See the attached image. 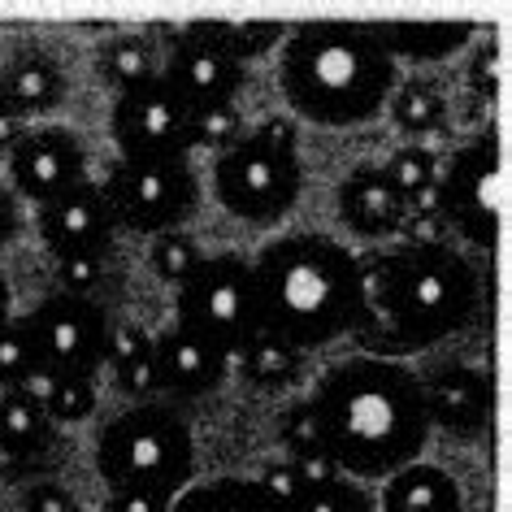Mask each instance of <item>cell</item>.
Returning a JSON list of instances; mask_svg holds the SVG:
<instances>
[{
  "label": "cell",
  "instance_id": "23",
  "mask_svg": "<svg viewBox=\"0 0 512 512\" xmlns=\"http://www.w3.org/2000/svg\"><path fill=\"white\" fill-rule=\"evenodd\" d=\"M170 512H283L252 478H209L191 482L170 499Z\"/></svg>",
  "mask_w": 512,
  "mask_h": 512
},
{
  "label": "cell",
  "instance_id": "46",
  "mask_svg": "<svg viewBox=\"0 0 512 512\" xmlns=\"http://www.w3.org/2000/svg\"><path fill=\"white\" fill-rule=\"evenodd\" d=\"M0 113H9V105H5V87H0Z\"/></svg>",
  "mask_w": 512,
  "mask_h": 512
},
{
  "label": "cell",
  "instance_id": "30",
  "mask_svg": "<svg viewBox=\"0 0 512 512\" xmlns=\"http://www.w3.org/2000/svg\"><path fill=\"white\" fill-rule=\"evenodd\" d=\"M278 443L291 460H309V456H326L322 452V430H317V417L309 400H296L278 413Z\"/></svg>",
  "mask_w": 512,
  "mask_h": 512
},
{
  "label": "cell",
  "instance_id": "10",
  "mask_svg": "<svg viewBox=\"0 0 512 512\" xmlns=\"http://www.w3.org/2000/svg\"><path fill=\"white\" fill-rule=\"evenodd\" d=\"M109 322L113 317L96 300L66 296V291H53L22 317L35 361L61 378L87 382H96V374L109 365Z\"/></svg>",
  "mask_w": 512,
  "mask_h": 512
},
{
  "label": "cell",
  "instance_id": "32",
  "mask_svg": "<svg viewBox=\"0 0 512 512\" xmlns=\"http://www.w3.org/2000/svg\"><path fill=\"white\" fill-rule=\"evenodd\" d=\"M31 369H35V348L27 339V326H22V317H9L0 326V391H18Z\"/></svg>",
  "mask_w": 512,
  "mask_h": 512
},
{
  "label": "cell",
  "instance_id": "42",
  "mask_svg": "<svg viewBox=\"0 0 512 512\" xmlns=\"http://www.w3.org/2000/svg\"><path fill=\"white\" fill-rule=\"evenodd\" d=\"M495 57H499V48H495V44H482V48H478V61H473V70H469L473 92H478L482 100L495 96Z\"/></svg>",
  "mask_w": 512,
  "mask_h": 512
},
{
  "label": "cell",
  "instance_id": "18",
  "mask_svg": "<svg viewBox=\"0 0 512 512\" xmlns=\"http://www.w3.org/2000/svg\"><path fill=\"white\" fill-rule=\"evenodd\" d=\"M0 87H5V105L9 113H18L22 122L53 113L66 96V74L48 53H22L0 70Z\"/></svg>",
  "mask_w": 512,
  "mask_h": 512
},
{
  "label": "cell",
  "instance_id": "20",
  "mask_svg": "<svg viewBox=\"0 0 512 512\" xmlns=\"http://www.w3.org/2000/svg\"><path fill=\"white\" fill-rule=\"evenodd\" d=\"M391 61H447L473 35L469 22H374Z\"/></svg>",
  "mask_w": 512,
  "mask_h": 512
},
{
  "label": "cell",
  "instance_id": "16",
  "mask_svg": "<svg viewBox=\"0 0 512 512\" xmlns=\"http://www.w3.org/2000/svg\"><path fill=\"white\" fill-rule=\"evenodd\" d=\"M152 361H157L161 395H174V400H200V395L217 391L226 382L230 365L222 352L183 326H170L152 339Z\"/></svg>",
  "mask_w": 512,
  "mask_h": 512
},
{
  "label": "cell",
  "instance_id": "8",
  "mask_svg": "<svg viewBox=\"0 0 512 512\" xmlns=\"http://www.w3.org/2000/svg\"><path fill=\"white\" fill-rule=\"evenodd\" d=\"M499 139L495 131H478L460 144L447 165H439L434 183V209L447 222L452 235H460L469 248L491 252L499 239Z\"/></svg>",
  "mask_w": 512,
  "mask_h": 512
},
{
  "label": "cell",
  "instance_id": "34",
  "mask_svg": "<svg viewBox=\"0 0 512 512\" xmlns=\"http://www.w3.org/2000/svg\"><path fill=\"white\" fill-rule=\"evenodd\" d=\"M113 382H118L122 395H131L135 404H148L161 395V378H157V361H152V348L126 356V361H113Z\"/></svg>",
  "mask_w": 512,
  "mask_h": 512
},
{
  "label": "cell",
  "instance_id": "27",
  "mask_svg": "<svg viewBox=\"0 0 512 512\" xmlns=\"http://www.w3.org/2000/svg\"><path fill=\"white\" fill-rule=\"evenodd\" d=\"M387 187L400 196L404 209H421V204H434V183H439V157L426 144H408L400 148L387 165H378Z\"/></svg>",
  "mask_w": 512,
  "mask_h": 512
},
{
  "label": "cell",
  "instance_id": "28",
  "mask_svg": "<svg viewBox=\"0 0 512 512\" xmlns=\"http://www.w3.org/2000/svg\"><path fill=\"white\" fill-rule=\"evenodd\" d=\"M283 512H378V495L365 482H352L339 473L330 482L304 486Z\"/></svg>",
  "mask_w": 512,
  "mask_h": 512
},
{
  "label": "cell",
  "instance_id": "9",
  "mask_svg": "<svg viewBox=\"0 0 512 512\" xmlns=\"http://www.w3.org/2000/svg\"><path fill=\"white\" fill-rule=\"evenodd\" d=\"M113 222L135 235L183 230L200 204V178L187 161H118L100 183Z\"/></svg>",
  "mask_w": 512,
  "mask_h": 512
},
{
  "label": "cell",
  "instance_id": "6",
  "mask_svg": "<svg viewBox=\"0 0 512 512\" xmlns=\"http://www.w3.org/2000/svg\"><path fill=\"white\" fill-rule=\"evenodd\" d=\"M304 170L296 157V126L291 118H270L248 131L239 144L217 152L213 196L217 204L248 226H274L296 209Z\"/></svg>",
  "mask_w": 512,
  "mask_h": 512
},
{
  "label": "cell",
  "instance_id": "21",
  "mask_svg": "<svg viewBox=\"0 0 512 512\" xmlns=\"http://www.w3.org/2000/svg\"><path fill=\"white\" fill-rule=\"evenodd\" d=\"M191 40H204L213 44L217 53H226L230 61H239V66H248V61L265 57L270 48H278L287 40V27L283 22H235V18H200V22H187V27H178Z\"/></svg>",
  "mask_w": 512,
  "mask_h": 512
},
{
  "label": "cell",
  "instance_id": "39",
  "mask_svg": "<svg viewBox=\"0 0 512 512\" xmlns=\"http://www.w3.org/2000/svg\"><path fill=\"white\" fill-rule=\"evenodd\" d=\"M152 348V335L139 322H131V317H113L109 322V365L113 361H126V356L144 352Z\"/></svg>",
  "mask_w": 512,
  "mask_h": 512
},
{
  "label": "cell",
  "instance_id": "29",
  "mask_svg": "<svg viewBox=\"0 0 512 512\" xmlns=\"http://www.w3.org/2000/svg\"><path fill=\"white\" fill-rule=\"evenodd\" d=\"M200 243L187 235V230H165V235H152V252H148V261H152V274L165 278L170 287H178L183 278L200 265Z\"/></svg>",
  "mask_w": 512,
  "mask_h": 512
},
{
  "label": "cell",
  "instance_id": "22",
  "mask_svg": "<svg viewBox=\"0 0 512 512\" xmlns=\"http://www.w3.org/2000/svg\"><path fill=\"white\" fill-rule=\"evenodd\" d=\"M96 74L100 83L113 87V96L131 92V87L148 83L161 74V57H157V44H152V31H122V35H109L96 53Z\"/></svg>",
  "mask_w": 512,
  "mask_h": 512
},
{
  "label": "cell",
  "instance_id": "36",
  "mask_svg": "<svg viewBox=\"0 0 512 512\" xmlns=\"http://www.w3.org/2000/svg\"><path fill=\"white\" fill-rule=\"evenodd\" d=\"M395 243H404V248H447V243H452V230H447V222L439 217L434 204H421V209L404 213Z\"/></svg>",
  "mask_w": 512,
  "mask_h": 512
},
{
  "label": "cell",
  "instance_id": "7",
  "mask_svg": "<svg viewBox=\"0 0 512 512\" xmlns=\"http://www.w3.org/2000/svg\"><path fill=\"white\" fill-rule=\"evenodd\" d=\"M174 313H178L174 326L191 330L196 339L222 352L226 361H235L261 335L248 256H239V252L200 256L196 270L174 287Z\"/></svg>",
  "mask_w": 512,
  "mask_h": 512
},
{
  "label": "cell",
  "instance_id": "33",
  "mask_svg": "<svg viewBox=\"0 0 512 512\" xmlns=\"http://www.w3.org/2000/svg\"><path fill=\"white\" fill-rule=\"evenodd\" d=\"M44 413L53 426H79L96 413V382L87 378H61V387L53 391V400L44 404Z\"/></svg>",
  "mask_w": 512,
  "mask_h": 512
},
{
  "label": "cell",
  "instance_id": "13",
  "mask_svg": "<svg viewBox=\"0 0 512 512\" xmlns=\"http://www.w3.org/2000/svg\"><path fill=\"white\" fill-rule=\"evenodd\" d=\"M161 79L191 113H204V109L235 105L239 92L248 87V66L217 53L213 44L174 31V48L161 61Z\"/></svg>",
  "mask_w": 512,
  "mask_h": 512
},
{
  "label": "cell",
  "instance_id": "14",
  "mask_svg": "<svg viewBox=\"0 0 512 512\" xmlns=\"http://www.w3.org/2000/svg\"><path fill=\"white\" fill-rule=\"evenodd\" d=\"M35 226H40L44 248L57 256H79V252H109L118 222L109 213V200L100 183L83 178L79 187L61 191L57 200H48L35 209Z\"/></svg>",
  "mask_w": 512,
  "mask_h": 512
},
{
  "label": "cell",
  "instance_id": "4",
  "mask_svg": "<svg viewBox=\"0 0 512 512\" xmlns=\"http://www.w3.org/2000/svg\"><path fill=\"white\" fill-rule=\"evenodd\" d=\"M400 83V66L378 40L374 22H300L278 57L287 109L317 126L374 122Z\"/></svg>",
  "mask_w": 512,
  "mask_h": 512
},
{
  "label": "cell",
  "instance_id": "15",
  "mask_svg": "<svg viewBox=\"0 0 512 512\" xmlns=\"http://www.w3.org/2000/svg\"><path fill=\"white\" fill-rule=\"evenodd\" d=\"M430 430L439 426L460 439H478L491 421V382L473 365H439L421 378Z\"/></svg>",
  "mask_w": 512,
  "mask_h": 512
},
{
  "label": "cell",
  "instance_id": "45",
  "mask_svg": "<svg viewBox=\"0 0 512 512\" xmlns=\"http://www.w3.org/2000/svg\"><path fill=\"white\" fill-rule=\"evenodd\" d=\"M9 300H14V296H9V278L0 274V326L9 322Z\"/></svg>",
  "mask_w": 512,
  "mask_h": 512
},
{
  "label": "cell",
  "instance_id": "37",
  "mask_svg": "<svg viewBox=\"0 0 512 512\" xmlns=\"http://www.w3.org/2000/svg\"><path fill=\"white\" fill-rule=\"evenodd\" d=\"M256 486H261V495H270L278 508H287L291 499H296L300 491H304V478H300V465L291 456H283V460H270L261 473L252 478Z\"/></svg>",
  "mask_w": 512,
  "mask_h": 512
},
{
  "label": "cell",
  "instance_id": "38",
  "mask_svg": "<svg viewBox=\"0 0 512 512\" xmlns=\"http://www.w3.org/2000/svg\"><path fill=\"white\" fill-rule=\"evenodd\" d=\"M22 512H83L74 491H66L61 482H35L22 495Z\"/></svg>",
  "mask_w": 512,
  "mask_h": 512
},
{
  "label": "cell",
  "instance_id": "17",
  "mask_svg": "<svg viewBox=\"0 0 512 512\" xmlns=\"http://www.w3.org/2000/svg\"><path fill=\"white\" fill-rule=\"evenodd\" d=\"M404 204L400 196L387 187L378 165H356V170L343 174L339 183V217L352 235H361L369 243H382V239H395L400 235V222H404Z\"/></svg>",
  "mask_w": 512,
  "mask_h": 512
},
{
  "label": "cell",
  "instance_id": "24",
  "mask_svg": "<svg viewBox=\"0 0 512 512\" xmlns=\"http://www.w3.org/2000/svg\"><path fill=\"white\" fill-rule=\"evenodd\" d=\"M57 426L48 421L44 404L22 391H0V452L5 456H40L53 443Z\"/></svg>",
  "mask_w": 512,
  "mask_h": 512
},
{
  "label": "cell",
  "instance_id": "26",
  "mask_svg": "<svg viewBox=\"0 0 512 512\" xmlns=\"http://www.w3.org/2000/svg\"><path fill=\"white\" fill-rule=\"evenodd\" d=\"M387 113H391L395 131L426 139L447 122V100L430 79H400L387 100Z\"/></svg>",
  "mask_w": 512,
  "mask_h": 512
},
{
  "label": "cell",
  "instance_id": "11",
  "mask_svg": "<svg viewBox=\"0 0 512 512\" xmlns=\"http://www.w3.org/2000/svg\"><path fill=\"white\" fill-rule=\"evenodd\" d=\"M109 131L122 161H187L191 157V109L178 100L165 79L139 83L113 96Z\"/></svg>",
  "mask_w": 512,
  "mask_h": 512
},
{
  "label": "cell",
  "instance_id": "2",
  "mask_svg": "<svg viewBox=\"0 0 512 512\" xmlns=\"http://www.w3.org/2000/svg\"><path fill=\"white\" fill-rule=\"evenodd\" d=\"M248 265L261 335L283 339L296 352L326 348L343 335L361 339L374 326L361 256L348 243L317 230H296L270 239Z\"/></svg>",
  "mask_w": 512,
  "mask_h": 512
},
{
  "label": "cell",
  "instance_id": "19",
  "mask_svg": "<svg viewBox=\"0 0 512 512\" xmlns=\"http://www.w3.org/2000/svg\"><path fill=\"white\" fill-rule=\"evenodd\" d=\"M460 508V486L447 469L413 460L400 473H391L378 495V512H443Z\"/></svg>",
  "mask_w": 512,
  "mask_h": 512
},
{
  "label": "cell",
  "instance_id": "12",
  "mask_svg": "<svg viewBox=\"0 0 512 512\" xmlns=\"http://www.w3.org/2000/svg\"><path fill=\"white\" fill-rule=\"evenodd\" d=\"M87 178V148L66 126H40L27 131L9 152V187L18 200H31L35 209L57 200L61 191L79 187Z\"/></svg>",
  "mask_w": 512,
  "mask_h": 512
},
{
  "label": "cell",
  "instance_id": "3",
  "mask_svg": "<svg viewBox=\"0 0 512 512\" xmlns=\"http://www.w3.org/2000/svg\"><path fill=\"white\" fill-rule=\"evenodd\" d=\"M365 300L374 326L365 330V356H408L452 339L478 313V270L465 252L447 248H404L395 243L361 261Z\"/></svg>",
  "mask_w": 512,
  "mask_h": 512
},
{
  "label": "cell",
  "instance_id": "25",
  "mask_svg": "<svg viewBox=\"0 0 512 512\" xmlns=\"http://www.w3.org/2000/svg\"><path fill=\"white\" fill-rule=\"evenodd\" d=\"M239 378L256 391H283L300 378V365H304V352H296L291 343L274 339V335H256L248 348L239 356Z\"/></svg>",
  "mask_w": 512,
  "mask_h": 512
},
{
  "label": "cell",
  "instance_id": "1",
  "mask_svg": "<svg viewBox=\"0 0 512 512\" xmlns=\"http://www.w3.org/2000/svg\"><path fill=\"white\" fill-rule=\"evenodd\" d=\"M322 430V452L352 482H387L421 460L430 443V417L421 378L387 356H348L309 395Z\"/></svg>",
  "mask_w": 512,
  "mask_h": 512
},
{
  "label": "cell",
  "instance_id": "5",
  "mask_svg": "<svg viewBox=\"0 0 512 512\" xmlns=\"http://www.w3.org/2000/svg\"><path fill=\"white\" fill-rule=\"evenodd\" d=\"M96 473L109 491H152L174 499L196 473V439L174 404L148 400L118 413L96 439Z\"/></svg>",
  "mask_w": 512,
  "mask_h": 512
},
{
  "label": "cell",
  "instance_id": "40",
  "mask_svg": "<svg viewBox=\"0 0 512 512\" xmlns=\"http://www.w3.org/2000/svg\"><path fill=\"white\" fill-rule=\"evenodd\" d=\"M105 512H170V499L165 495H152V491H109L105 499Z\"/></svg>",
  "mask_w": 512,
  "mask_h": 512
},
{
  "label": "cell",
  "instance_id": "43",
  "mask_svg": "<svg viewBox=\"0 0 512 512\" xmlns=\"http://www.w3.org/2000/svg\"><path fill=\"white\" fill-rule=\"evenodd\" d=\"M61 387V374H53V369H48V365H40V361H35V369H31V374H27V382H22V395H31V400L35 404H48V400H53V391Z\"/></svg>",
  "mask_w": 512,
  "mask_h": 512
},
{
  "label": "cell",
  "instance_id": "31",
  "mask_svg": "<svg viewBox=\"0 0 512 512\" xmlns=\"http://www.w3.org/2000/svg\"><path fill=\"white\" fill-rule=\"evenodd\" d=\"M243 135H248V131H243V113H239V105H222V109L191 113V152H196V148L226 152L230 144H239Z\"/></svg>",
  "mask_w": 512,
  "mask_h": 512
},
{
  "label": "cell",
  "instance_id": "44",
  "mask_svg": "<svg viewBox=\"0 0 512 512\" xmlns=\"http://www.w3.org/2000/svg\"><path fill=\"white\" fill-rule=\"evenodd\" d=\"M27 135V122L18 113H0V152H14V144Z\"/></svg>",
  "mask_w": 512,
  "mask_h": 512
},
{
  "label": "cell",
  "instance_id": "35",
  "mask_svg": "<svg viewBox=\"0 0 512 512\" xmlns=\"http://www.w3.org/2000/svg\"><path fill=\"white\" fill-rule=\"evenodd\" d=\"M109 265H105V252H79V256H61L57 261V287L66 296H83L92 300V291L105 283Z\"/></svg>",
  "mask_w": 512,
  "mask_h": 512
},
{
  "label": "cell",
  "instance_id": "47",
  "mask_svg": "<svg viewBox=\"0 0 512 512\" xmlns=\"http://www.w3.org/2000/svg\"><path fill=\"white\" fill-rule=\"evenodd\" d=\"M443 512H465V504H460V508H443Z\"/></svg>",
  "mask_w": 512,
  "mask_h": 512
},
{
  "label": "cell",
  "instance_id": "41",
  "mask_svg": "<svg viewBox=\"0 0 512 512\" xmlns=\"http://www.w3.org/2000/svg\"><path fill=\"white\" fill-rule=\"evenodd\" d=\"M18 230H22V200L14 196V187L0 178V248H5V243H14Z\"/></svg>",
  "mask_w": 512,
  "mask_h": 512
}]
</instances>
